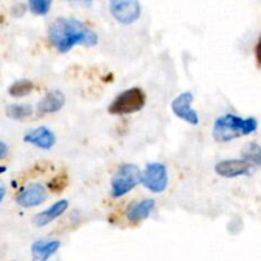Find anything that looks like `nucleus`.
Wrapping results in <instances>:
<instances>
[{"mask_svg":"<svg viewBox=\"0 0 261 261\" xmlns=\"http://www.w3.org/2000/svg\"><path fill=\"white\" fill-rule=\"evenodd\" d=\"M46 199H47V191L43 188V185L33 182L22 189L15 200L23 208H35L45 203Z\"/></svg>","mask_w":261,"mask_h":261,"instance_id":"obj_8","label":"nucleus"},{"mask_svg":"<svg viewBox=\"0 0 261 261\" xmlns=\"http://www.w3.org/2000/svg\"><path fill=\"white\" fill-rule=\"evenodd\" d=\"M140 184V170L134 163H125L116 170L111 178V195L121 198Z\"/></svg>","mask_w":261,"mask_h":261,"instance_id":"obj_3","label":"nucleus"},{"mask_svg":"<svg viewBox=\"0 0 261 261\" xmlns=\"http://www.w3.org/2000/svg\"><path fill=\"white\" fill-rule=\"evenodd\" d=\"M8 155V145L4 142H0V161Z\"/></svg>","mask_w":261,"mask_h":261,"instance_id":"obj_21","label":"nucleus"},{"mask_svg":"<svg viewBox=\"0 0 261 261\" xmlns=\"http://www.w3.org/2000/svg\"><path fill=\"white\" fill-rule=\"evenodd\" d=\"M66 185H68V176H66V173H61L48 182V190L53 191L54 194H58L63 191L66 188Z\"/></svg>","mask_w":261,"mask_h":261,"instance_id":"obj_19","label":"nucleus"},{"mask_svg":"<svg viewBox=\"0 0 261 261\" xmlns=\"http://www.w3.org/2000/svg\"><path fill=\"white\" fill-rule=\"evenodd\" d=\"M252 167L250 163L244 160H223L219 161L214 167L217 175L226 178H234L240 176H249L251 175Z\"/></svg>","mask_w":261,"mask_h":261,"instance_id":"obj_9","label":"nucleus"},{"mask_svg":"<svg viewBox=\"0 0 261 261\" xmlns=\"http://www.w3.org/2000/svg\"><path fill=\"white\" fill-rule=\"evenodd\" d=\"M140 184L154 194H161L168 186V170L161 162H152L140 172Z\"/></svg>","mask_w":261,"mask_h":261,"instance_id":"obj_5","label":"nucleus"},{"mask_svg":"<svg viewBox=\"0 0 261 261\" xmlns=\"http://www.w3.org/2000/svg\"><path fill=\"white\" fill-rule=\"evenodd\" d=\"M259 122L255 117H242L227 114L218 117L213 126V138L218 143H228L240 137H246L256 132Z\"/></svg>","mask_w":261,"mask_h":261,"instance_id":"obj_2","label":"nucleus"},{"mask_svg":"<svg viewBox=\"0 0 261 261\" xmlns=\"http://www.w3.org/2000/svg\"><path fill=\"white\" fill-rule=\"evenodd\" d=\"M68 206H69V201L66 200V199L56 201V203H54L53 205L48 206L47 209H45V211L36 214L32 219V223L35 224L36 227L47 226V224H50L51 222L55 221L56 218H59V217H60L66 209H68Z\"/></svg>","mask_w":261,"mask_h":261,"instance_id":"obj_11","label":"nucleus"},{"mask_svg":"<svg viewBox=\"0 0 261 261\" xmlns=\"http://www.w3.org/2000/svg\"><path fill=\"white\" fill-rule=\"evenodd\" d=\"M68 2H70V3H81V4L89 5V4H92V2H93V0H68Z\"/></svg>","mask_w":261,"mask_h":261,"instance_id":"obj_23","label":"nucleus"},{"mask_svg":"<svg viewBox=\"0 0 261 261\" xmlns=\"http://www.w3.org/2000/svg\"><path fill=\"white\" fill-rule=\"evenodd\" d=\"M242 160L252 167H261V145L256 142H250L242 149Z\"/></svg>","mask_w":261,"mask_h":261,"instance_id":"obj_15","label":"nucleus"},{"mask_svg":"<svg viewBox=\"0 0 261 261\" xmlns=\"http://www.w3.org/2000/svg\"><path fill=\"white\" fill-rule=\"evenodd\" d=\"M23 140L28 143V144H32L35 147L40 148V149L48 150L55 145L56 137L48 127L40 126L25 133Z\"/></svg>","mask_w":261,"mask_h":261,"instance_id":"obj_10","label":"nucleus"},{"mask_svg":"<svg viewBox=\"0 0 261 261\" xmlns=\"http://www.w3.org/2000/svg\"><path fill=\"white\" fill-rule=\"evenodd\" d=\"M53 0H28V8L36 15H46L51 9Z\"/></svg>","mask_w":261,"mask_h":261,"instance_id":"obj_18","label":"nucleus"},{"mask_svg":"<svg viewBox=\"0 0 261 261\" xmlns=\"http://www.w3.org/2000/svg\"><path fill=\"white\" fill-rule=\"evenodd\" d=\"M4 196H5V186L3 185L2 181H0V203H2V201H3Z\"/></svg>","mask_w":261,"mask_h":261,"instance_id":"obj_22","label":"nucleus"},{"mask_svg":"<svg viewBox=\"0 0 261 261\" xmlns=\"http://www.w3.org/2000/svg\"><path fill=\"white\" fill-rule=\"evenodd\" d=\"M32 114V106L27 103H13L7 107V116L13 120H24Z\"/></svg>","mask_w":261,"mask_h":261,"instance_id":"obj_16","label":"nucleus"},{"mask_svg":"<svg viewBox=\"0 0 261 261\" xmlns=\"http://www.w3.org/2000/svg\"><path fill=\"white\" fill-rule=\"evenodd\" d=\"M154 206V199H143V200L130 204L127 206L126 212H125L127 221H130L132 223H138V222L144 221V219H147L150 216Z\"/></svg>","mask_w":261,"mask_h":261,"instance_id":"obj_12","label":"nucleus"},{"mask_svg":"<svg viewBox=\"0 0 261 261\" xmlns=\"http://www.w3.org/2000/svg\"><path fill=\"white\" fill-rule=\"evenodd\" d=\"M65 105V96L61 91H51L45 94L42 99L38 102L37 110L41 114H54L60 111Z\"/></svg>","mask_w":261,"mask_h":261,"instance_id":"obj_14","label":"nucleus"},{"mask_svg":"<svg viewBox=\"0 0 261 261\" xmlns=\"http://www.w3.org/2000/svg\"><path fill=\"white\" fill-rule=\"evenodd\" d=\"M33 83L32 81H28V79H20V81L14 82L12 86L9 87L8 92L12 97L14 98H20V97H24L27 94H30L33 91Z\"/></svg>","mask_w":261,"mask_h":261,"instance_id":"obj_17","label":"nucleus"},{"mask_svg":"<svg viewBox=\"0 0 261 261\" xmlns=\"http://www.w3.org/2000/svg\"><path fill=\"white\" fill-rule=\"evenodd\" d=\"M47 36L59 53H68L78 45L91 47L98 42L97 33L75 18L55 19L48 27Z\"/></svg>","mask_w":261,"mask_h":261,"instance_id":"obj_1","label":"nucleus"},{"mask_svg":"<svg viewBox=\"0 0 261 261\" xmlns=\"http://www.w3.org/2000/svg\"><path fill=\"white\" fill-rule=\"evenodd\" d=\"M255 58H256L257 66L261 69V36L259 37L256 46H255Z\"/></svg>","mask_w":261,"mask_h":261,"instance_id":"obj_20","label":"nucleus"},{"mask_svg":"<svg viewBox=\"0 0 261 261\" xmlns=\"http://www.w3.org/2000/svg\"><path fill=\"white\" fill-rule=\"evenodd\" d=\"M194 101V96L191 92H184V93L178 94L171 103V109H172L173 114L178 117V119L184 120L188 124L198 125L199 124V115L195 110L191 107V103Z\"/></svg>","mask_w":261,"mask_h":261,"instance_id":"obj_7","label":"nucleus"},{"mask_svg":"<svg viewBox=\"0 0 261 261\" xmlns=\"http://www.w3.org/2000/svg\"><path fill=\"white\" fill-rule=\"evenodd\" d=\"M147 97L143 89L134 87L121 92L109 106V112L112 115H129L140 111L144 107Z\"/></svg>","mask_w":261,"mask_h":261,"instance_id":"obj_4","label":"nucleus"},{"mask_svg":"<svg viewBox=\"0 0 261 261\" xmlns=\"http://www.w3.org/2000/svg\"><path fill=\"white\" fill-rule=\"evenodd\" d=\"M61 244L58 240H37L31 247L33 259L37 261H47L60 249Z\"/></svg>","mask_w":261,"mask_h":261,"instance_id":"obj_13","label":"nucleus"},{"mask_svg":"<svg viewBox=\"0 0 261 261\" xmlns=\"http://www.w3.org/2000/svg\"><path fill=\"white\" fill-rule=\"evenodd\" d=\"M110 12L121 24H133L142 14L139 0H110Z\"/></svg>","mask_w":261,"mask_h":261,"instance_id":"obj_6","label":"nucleus"}]
</instances>
